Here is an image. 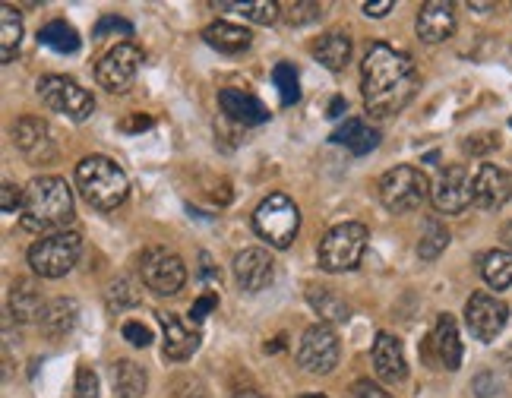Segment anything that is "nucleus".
I'll return each instance as SVG.
<instances>
[{
	"mask_svg": "<svg viewBox=\"0 0 512 398\" xmlns=\"http://www.w3.org/2000/svg\"><path fill=\"white\" fill-rule=\"evenodd\" d=\"M361 89L370 117H392L399 114L418 89V67L415 61L392 45H370L361 64Z\"/></svg>",
	"mask_w": 512,
	"mask_h": 398,
	"instance_id": "1",
	"label": "nucleus"
},
{
	"mask_svg": "<svg viewBox=\"0 0 512 398\" xmlns=\"http://www.w3.org/2000/svg\"><path fill=\"white\" fill-rule=\"evenodd\" d=\"M19 222L26 231L35 234H54L67 231L73 222V193L64 177H35V181L23 190V209H19Z\"/></svg>",
	"mask_w": 512,
	"mask_h": 398,
	"instance_id": "2",
	"label": "nucleus"
},
{
	"mask_svg": "<svg viewBox=\"0 0 512 398\" xmlns=\"http://www.w3.org/2000/svg\"><path fill=\"white\" fill-rule=\"evenodd\" d=\"M76 190H80V196L92 209L111 212L127 199L130 181H127V174L111 162V158L89 155L76 165Z\"/></svg>",
	"mask_w": 512,
	"mask_h": 398,
	"instance_id": "3",
	"label": "nucleus"
},
{
	"mask_svg": "<svg viewBox=\"0 0 512 398\" xmlns=\"http://www.w3.org/2000/svg\"><path fill=\"white\" fill-rule=\"evenodd\" d=\"M367 241H370L367 228L358 222H345V225L329 228L326 237L320 241V250H317L320 269L329 275H342V272L358 269L367 253Z\"/></svg>",
	"mask_w": 512,
	"mask_h": 398,
	"instance_id": "4",
	"label": "nucleus"
},
{
	"mask_svg": "<svg viewBox=\"0 0 512 398\" xmlns=\"http://www.w3.org/2000/svg\"><path fill=\"white\" fill-rule=\"evenodd\" d=\"M83 253L80 231H54L29 247V266L42 278H64Z\"/></svg>",
	"mask_w": 512,
	"mask_h": 398,
	"instance_id": "5",
	"label": "nucleus"
},
{
	"mask_svg": "<svg viewBox=\"0 0 512 398\" xmlns=\"http://www.w3.org/2000/svg\"><path fill=\"white\" fill-rule=\"evenodd\" d=\"M253 228L256 234L263 237L269 247H291L294 237H298V228H301V212L294 206V199L285 196V193H272L266 196L260 206L253 212Z\"/></svg>",
	"mask_w": 512,
	"mask_h": 398,
	"instance_id": "6",
	"label": "nucleus"
},
{
	"mask_svg": "<svg viewBox=\"0 0 512 398\" xmlns=\"http://www.w3.org/2000/svg\"><path fill=\"white\" fill-rule=\"evenodd\" d=\"M38 98L54 114H64L70 121H89L95 111V98L76 79L67 76H42L38 79Z\"/></svg>",
	"mask_w": 512,
	"mask_h": 398,
	"instance_id": "7",
	"label": "nucleus"
},
{
	"mask_svg": "<svg viewBox=\"0 0 512 398\" xmlns=\"http://www.w3.org/2000/svg\"><path fill=\"white\" fill-rule=\"evenodd\" d=\"M427 187H430L427 177L418 168L411 165L389 168L380 177V203L389 212H411L427 199Z\"/></svg>",
	"mask_w": 512,
	"mask_h": 398,
	"instance_id": "8",
	"label": "nucleus"
},
{
	"mask_svg": "<svg viewBox=\"0 0 512 398\" xmlns=\"http://www.w3.org/2000/svg\"><path fill=\"white\" fill-rule=\"evenodd\" d=\"M140 272H143L146 288L159 297H171L187 285V266H184L181 256L168 247L146 250L143 260H140Z\"/></svg>",
	"mask_w": 512,
	"mask_h": 398,
	"instance_id": "9",
	"label": "nucleus"
},
{
	"mask_svg": "<svg viewBox=\"0 0 512 398\" xmlns=\"http://www.w3.org/2000/svg\"><path fill=\"white\" fill-rule=\"evenodd\" d=\"M339 335L332 332L326 323L310 326L301 338V348H298V364L301 370L313 373V376H326L339 367Z\"/></svg>",
	"mask_w": 512,
	"mask_h": 398,
	"instance_id": "10",
	"label": "nucleus"
},
{
	"mask_svg": "<svg viewBox=\"0 0 512 398\" xmlns=\"http://www.w3.org/2000/svg\"><path fill=\"white\" fill-rule=\"evenodd\" d=\"M506 323H509V307L500 301V297L487 294V291H478L468 297L465 326L478 342H494V338L506 329Z\"/></svg>",
	"mask_w": 512,
	"mask_h": 398,
	"instance_id": "11",
	"label": "nucleus"
},
{
	"mask_svg": "<svg viewBox=\"0 0 512 398\" xmlns=\"http://www.w3.org/2000/svg\"><path fill=\"white\" fill-rule=\"evenodd\" d=\"M140 64H143V51L124 42L111 48L102 61H98L95 79H98V86H105L108 92H127L133 86L136 73H140Z\"/></svg>",
	"mask_w": 512,
	"mask_h": 398,
	"instance_id": "12",
	"label": "nucleus"
},
{
	"mask_svg": "<svg viewBox=\"0 0 512 398\" xmlns=\"http://www.w3.org/2000/svg\"><path fill=\"white\" fill-rule=\"evenodd\" d=\"M475 203V193H471V177L462 165L446 168L437 184H433V206L446 215H459Z\"/></svg>",
	"mask_w": 512,
	"mask_h": 398,
	"instance_id": "13",
	"label": "nucleus"
},
{
	"mask_svg": "<svg viewBox=\"0 0 512 398\" xmlns=\"http://www.w3.org/2000/svg\"><path fill=\"white\" fill-rule=\"evenodd\" d=\"M471 193H475V206L484 212H497L512 199V177L509 171L484 162L475 177H471Z\"/></svg>",
	"mask_w": 512,
	"mask_h": 398,
	"instance_id": "14",
	"label": "nucleus"
},
{
	"mask_svg": "<svg viewBox=\"0 0 512 398\" xmlns=\"http://www.w3.org/2000/svg\"><path fill=\"white\" fill-rule=\"evenodd\" d=\"M13 139H16V149L23 152L32 165L54 162L57 149H54V139H51V127L42 121V117H23L13 130Z\"/></svg>",
	"mask_w": 512,
	"mask_h": 398,
	"instance_id": "15",
	"label": "nucleus"
},
{
	"mask_svg": "<svg viewBox=\"0 0 512 398\" xmlns=\"http://www.w3.org/2000/svg\"><path fill=\"white\" fill-rule=\"evenodd\" d=\"M234 278H238V285L250 294L263 291L272 285L275 278V263L272 256L260 247H247L241 250L238 256H234Z\"/></svg>",
	"mask_w": 512,
	"mask_h": 398,
	"instance_id": "16",
	"label": "nucleus"
},
{
	"mask_svg": "<svg viewBox=\"0 0 512 398\" xmlns=\"http://www.w3.org/2000/svg\"><path fill=\"white\" fill-rule=\"evenodd\" d=\"M418 38L427 45H440L456 32V10L446 0H430L418 10Z\"/></svg>",
	"mask_w": 512,
	"mask_h": 398,
	"instance_id": "17",
	"label": "nucleus"
},
{
	"mask_svg": "<svg viewBox=\"0 0 512 398\" xmlns=\"http://www.w3.org/2000/svg\"><path fill=\"white\" fill-rule=\"evenodd\" d=\"M373 370L383 383H402L408 376V364H405V351L396 335L380 332L377 342H373Z\"/></svg>",
	"mask_w": 512,
	"mask_h": 398,
	"instance_id": "18",
	"label": "nucleus"
},
{
	"mask_svg": "<svg viewBox=\"0 0 512 398\" xmlns=\"http://www.w3.org/2000/svg\"><path fill=\"white\" fill-rule=\"evenodd\" d=\"M155 316H159L162 332H165V345H162L165 361H187V357H193V351L200 348V335H196L193 329H187L174 313L159 310Z\"/></svg>",
	"mask_w": 512,
	"mask_h": 398,
	"instance_id": "19",
	"label": "nucleus"
},
{
	"mask_svg": "<svg viewBox=\"0 0 512 398\" xmlns=\"http://www.w3.org/2000/svg\"><path fill=\"white\" fill-rule=\"evenodd\" d=\"M430 348L437 354V361L446 370H459L462 367V338H459V326L449 313H440L437 329L430 335Z\"/></svg>",
	"mask_w": 512,
	"mask_h": 398,
	"instance_id": "20",
	"label": "nucleus"
},
{
	"mask_svg": "<svg viewBox=\"0 0 512 398\" xmlns=\"http://www.w3.org/2000/svg\"><path fill=\"white\" fill-rule=\"evenodd\" d=\"M45 297L38 291L29 278H16L10 288V316L19 323H38L45 313Z\"/></svg>",
	"mask_w": 512,
	"mask_h": 398,
	"instance_id": "21",
	"label": "nucleus"
},
{
	"mask_svg": "<svg viewBox=\"0 0 512 398\" xmlns=\"http://www.w3.org/2000/svg\"><path fill=\"white\" fill-rule=\"evenodd\" d=\"M219 105H222V111L231 117V121H238L244 127L269 121V111H266V105L260 102V98L244 95L238 89H222L219 92Z\"/></svg>",
	"mask_w": 512,
	"mask_h": 398,
	"instance_id": "22",
	"label": "nucleus"
},
{
	"mask_svg": "<svg viewBox=\"0 0 512 398\" xmlns=\"http://www.w3.org/2000/svg\"><path fill=\"white\" fill-rule=\"evenodd\" d=\"M76 323H80V304L73 301V297H57V301H51L42 313V320H38V326H42V332L48 338H64L76 329Z\"/></svg>",
	"mask_w": 512,
	"mask_h": 398,
	"instance_id": "23",
	"label": "nucleus"
},
{
	"mask_svg": "<svg viewBox=\"0 0 512 398\" xmlns=\"http://www.w3.org/2000/svg\"><path fill=\"white\" fill-rule=\"evenodd\" d=\"M108 376H111L114 398H143L146 395L149 376H146V370L140 364H133V361H114L108 367Z\"/></svg>",
	"mask_w": 512,
	"mask_h": 398,
	"instance_id": "24",
	"label": "nucleus"
},
{
	"mask_svg": "<svg viewBox=\"0 0 512 398\" xmlns=\"http://www.w3.org/2000/svg\"><path fill=\"white\" fill-rule=\"evenodd\" d=\"M203 38H206V45L209 48H215V51H222V54H241V51H247L250 48V42H253V35L244 29V26H234V23H212L206 32H203Z\"/></svg>",
	"mask_w": 512,
	"mask_h": 398,
	"instance_id": "25",
	"label": "nucleus"
},
{
	"mask_svg": "<svg viewBox=\"0 0 512 398\" xmlns=\"http://www.w3.org/2000/svg\"><path fill=\"white\" fill-rule=\"evenodd\" d=\"M313 57L332 73H339L348 67L351 61V42H348V35L345 32H329L323 35L317 45H313Z\"/></svg>",
	"mask_w": 512,
	"mask_h": 398,
	"instance_id": "26",
	"label": "nucleus"
},
{
	"mask_svg": "<svg viewBox=\"0 0 512 398\" xmlns=\"http://www.w3.org/2000/svg\"><path fill=\"white\" fill-rule=\"evenodd\" d=\"M332 143H339V146H348L354 155H367L380 146V133L377 130H370L364 121H345V127H339L336 133H332Z\"/></svg>",
	"mask_w": 512,
	"mask_h": 398,
	"instance_id": "27",
	"label": "nucleus"
},
{
	"mask_svg": "<svg viewBox=\"0 0 512 398\" xmlns=\"http://www.w3.org/2000/svg\"><path fill=\"white\" fill-rule=\"evenodd\" d=\"M481 275H484V282L494 291L512 288V253H506V250H487L481 256Z\"/></svg>",
	"mask_w": 512,
	"mask_h": 398,
	"instance_id": "28",
	"label": "nucleus"
},
{
	"mask_svg": "<svg viewBox=\"0 0 512 398\" xmlns=\"http://www.w3.org/2000/svg\"><path fill=\"white\" fill-rule=\"evenodd\" d=\"M19 45H23V19L10 4H4L0 7V61L10 64Z\"/></svg>",
	"mask_w": 512,
	"mask_h": 398,
	"instance_id": "29",
	"label": "nucleus"
},
{
	"mask_svg": "<svg viewBox=\"0 0 512 398\" xmlns=\"http://www.w3.org/2000/svg\"><path fill=\"white\" fill-rule=\"evenodd\" d=\"M38 45H45L57 54H76L80 51V35H76V29L64 23V19H54V23H48L38 32Z\"/></svg>",
	"mask_w": 512,
	"mask_h": 398,
	"instance_id": "30",
	"label": "nucleus"
},
{
	"mask_svg": "<svg viewBox=\"0 0 512 398\" xmlns=\"http://www.w3.org/2000/svg\"><path fill=\"white\" fill-rule=\"evenodd\" d=\"M140 282H136L133 275H121V278H114V282L108 285V294H105V301H108V310L111 313H124L130 307L140 304Z\"/></svg>",
	"mask_w": 512,
	"mask_h": 398,
	"instance_id": "31",
	"label": "nucleus"
},
{
	"mask_svg": "<svg viewBox=\"0 0 512 398\" xmlns=\"http://www.w3.org/2000/svg\"><path fill=\"white\" fill-rule=\"evenodd\" d=\"M307 301H310V307L317 310L323 320H329V323H345L348 316H351V307L342 301V297H336L332 291H326V288H310L307 291Z\"/></svg>",
	"mask_w": 512,
	"mask_h": 398,
	"instance_id": "32",
	"label": "nucleus"
},
{
	"mask_svg": "<svg viewBox=\"0 0 512 398\" xmlns=\"http://www.w3.org/2000/svg\"><path fill=\"white\" fill-rule=\"evenodd\" d=\"M449 247V231L440 218H427L424 231H421V241H418V256L424 263H433L437 256Z\"/></svg>",
	"mask_w": 512,
	"mask_h": 398,
	"instance_id": "33",
	"label": "nucleus"
},
{
	"mask_svg": "<svg viewBox=\"0 0 512 398\" xmlns=\"http://www.w3.org/2000/svg\"><path fill=\"white\" fill-rule=\"evenodd\" d=\"M215 7L241 13L244 19H250V23H256V26H272L282 13V7L275 4V0H247V4H215Z\"/></svg>",
	"mask_w": 512,
	"mask_h": 398,
	"instance_id": "34",
	"label": "nucleus"
},
{
	"mask_svg": "<svg viewBox=\"0 0 512 398\" xmlns=\"http://www.w3.org/2000/svg\"><path fill=\"white\" fill-rule=\"evenodd\" d=\"M272 83H275V89H279L285 108H291V105L301 98V89H298V70H294L291 64H285V61H282V64H275V70H272Z\"/></svg>",
	"mask_w": 512,
	"mask_h": 398,
	"instance_id": "35",
	"label": "nucleus"
},
{
	"mask_svg": "<svg viewBox=\"0 0 512 398\" xmlns=\"http://www.w3.org/2000/svg\"><path fill=\"white\" fill-rule=\"evenodd\" d=\"M494 149H500V139H497L494 133H475V136H468L465 143H462V152L471 155V158L490 155Z\"/></svg>",
	"mask_w": 512,
	"mask_h": 398,
	"instance_id": "36",
	"label": "nucleus"
},
{
	"mask_svg": "<svg viewBox=\"0 0 512 398\" xmlns=\"http://www.w3.org/2000/svg\"><path fill=\"white\" fill-rule=\"evenodd\" d=\"M320 16H323V7H320V4H291V7L285 10L288 26H307V23H317Z\"/></svg>",
	"mask_w": 512,
	"mask_h": 398,
	"instance_id": "37",
	"label": "nucleus"
},
{
	"mask_svg": "<svg viewBox=\"0 0 512 398\" xmlns=\"http://www.w3.org/2000/svg\"><path fill=\"white\" fill-rule=\"evenodd\" d=\"M471 389H475L478 398H503V383L497 373H478Z\"/></svg>",
	"mask_w": 512,
	"mask_h": 398,
	"instance_id": "38",
	"label": "nucleus"
},
{
	"mask_svg": "<svg viewBox=\"0 0 512 398\" xmlns=\"http://www.w3.org/2000/svg\"><path fill=\"white\" fill-rule=\"evenodd\" d=\"M76 398H98V376H95V370L92 367H80L76 370V392H73Z\"/></svg>",
	"mask_w": 512,
	"mask_h": 398,
	"instance_id": "39",
	"label": "nucleus"
},
{
	"mask_svg": "<svg viewBox=\"0 0 512 398\" xmlns=\"http://www.w3.org/2000/svg\"><path fill=\"white\" fill-rule=\"evenodd\" d=\"M105 35H133V26L127 19H117V16H102L95 26V38H105Z\"/></svg>",
	"mask_w": 512,
	"mask_h": 398,
	"instance_id": "40",
	"label": "nucleus"
},
{
	"mask_svg": "<svg viewBox=\"0 0 512 398\" xmlns=\"http://www.w3.org/2000/svg\"><path fill=\"white\" fill-rule=\"evenodd\" d=\"M121 335L127 338V342H130L133 348H149V345H152V332H149V326H143V323H136V320L124 323Z\"/></svg>",
	"mask_w": 512,
	"mask_h": 398,
	"instance_id": "41",
	"label": "nucleus"
},
{
	"mask_svg": "<svg viewBox=\"0 0 512 398\" xmlns=\"http://www.w3.org/2000/svg\"><path fill=\"white\" fill-rule=\"evenodd\" d=\"M0 209H4V212H19V209H23V193H19V187L13 181L0 184Z\"/></svg>",
	"mask_w": 512,
	"mask_h": 398,
	"instance_id": "42",
	"label": "nucleus"
},
{
	"mask_svg": "<svg viewBox=\"0 0 512 398\" xmlns=\"http://www.w3.org/2000/svg\"><path fill=\"white\" fill-rule=\"evenodd\" d=\"M215 307H219V297H215L212 291H209V294H203L200 301H196V304L190 307V316H193V323H203V320H206V316H209V313H212Z\"/></svg>",
	"mask_w": 512,
	"mask_h": 398,
	"instance_id": "43",
	"label": "nucleus"
},
{
	"mask_svg": "<svg viewBox=\"0 0 512 398\" xmlns=\"http://www.w3.org/2000/svg\"><path fill=\"white\" fill-rule=\"evenodd\" d=\"M348 398H389V392H386V389H380L377 383L361 380V383H354V386H351Z\"/></svg>",
	"mask_w": 512,
	"mask_h": 398,
	"instance_id": "44",
	"label": "nucleus"
},
{
	"mask_svg": "<svg viewBox=\"0 0 512 398\" xmlns=\"http://www.w3.org/2000/svg\"><path fill=\"white\" fill-rule=\"evenodd\" d=\"M149 127H152V117H143V114H136V117H130V121L121 124L124 133H143V130H149Z\"/></svg>",
	"mask_w": 512,
	"mask_h": 398,
	"instance_id": "45",
	"label": "nucleus"
},
{
	"mask_svg": "<svg viewBox=\"0 0 512 398\" xmlns=\"http://www.w3.org/2000/svg\"><path fill=\"white\" fill-rule=\"evenodd\" d=\"M392 7H396V4H392V0H380V4H364V13H367V16H377V19H380V16H386Z\"/></svg>",
	"mask_w": 512,
	"mask_h": 398,
	"instance_id": "46",
	"label": "nucleus"
},
{
	"mask_svg": "<svg viewBox=\"0 0 512 398\" xmlns=\"http://www.w3.org/2000/svg\"><path fill=\"white\" fill-rule=\"evenodd\" d=\"M342 111H348V102H345V98H332V102H329V117H342Z\"/></svg>",
	"mask_w": 512,
	"mask_h": 398,
	"instance_id": "47",
	"label": "nucleus"
},
{
	"mask_svg": "<svg viewBox=\"0 0 512 398\" xmlns=\"http://www.w3.org/2000/svg\"><path fill=\"white\" fill-rule=\"evenodd\" d=\"M231 398H266V395H260L256 389H241V392H234Z\"/></svg>",
	"mask_w": 512,
	"mask_h": 398,
	"instance_id": "48",
	"label": "nucleus"
},
{
	"mask_svg": "<svg viewBox=\"0 0 512 398\" xmlns=\"http://www.w3.org/2000/svg\"><path fill=\"white\" fill-rule=\"evenodd\" d=\"M503 361H506V367H509V370H512V345H509V348H506V354H503Z\"/></svg>",
	"mask_w": 512,
	"mask_h": 398,
	"instance_id": "49",
	"label": "nucleus"
},
{
	"mask_svg": "<svg viewBox=\"0 0 512 398\" xmlns=\"http://www.w3.org/2000/svg\"><path fill=\"white\" fill-rule=\"evenodd\" d=\"M301 398H326V395H301Z\"/></svg>",
	"mask_w": 512,
	"mask_h": 398,
	"instance_id": "50",
	"label": "nucleus"
},
{
	"mask_svg": "<svg viewBox=\"0 0 512 398\" xmlns=\"http://www.w3.org/2000/svg\"><path fill=\"white\" fill-rule=\"evenodd\" d=\"M193 398H206V395H200V392H196V395H193Z\"/></svg>",
	"mask_w": 512,
	"mask_h": 398,
	"instance_id": "51",
	"label": "nucleus"
}]
</instances>
